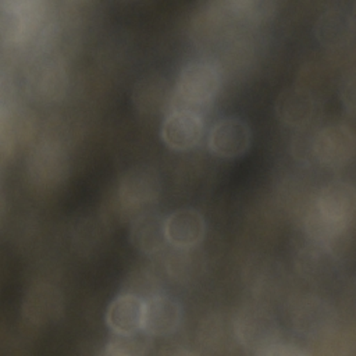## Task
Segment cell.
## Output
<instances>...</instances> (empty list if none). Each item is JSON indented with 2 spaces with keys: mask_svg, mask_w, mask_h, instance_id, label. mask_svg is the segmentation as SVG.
I'll use <instances>...</instances> for the list:
<instances>
[{
  "mask_svg": "<svg viewBox=\"0 0 356 356\" xmlns=\"http://www.w3.org/2000/svg\"><path fill=\"white\" fill-rule=\"evenodd\" d=\"M197 341L199 345L211 353L225 352L234 345H239L234 318L221 313L209 314L199 325Z\"/></svg>",
  "mask_w": 356,
  "mask_h": 356,
  "instance_id": "obj_19",
  "label": "cell"
},
{
  "mask_svg": "<svg viewBox=\"0 0 356 356\" xmlns=\"http://www.w3.org/2000/svg\"><path fill=\"white\" fill-rule=\"evenodd\" d=\"M245 281L259 299H270L278 293L284 282V270L271 257L257 256L248 261L245 267Z\"/></svg>",
  "mask_w": 356,
  "mask_h": 356,
  "instance_id": "obj_15",
  "label": "cell"
},
{
  "mask_svg": "<svg viewBox=\"0 0 356 356\" xmlns=\"http://www.w3.org/2000/svg\"><path fill=\"white\" fill-rule=\"evenodd\" d=\"M132 102L143 114L163 111L171 103L167 81L159 74L142 76L132 89Z\"/></svg>",
  "mask_w": 356,
  "mask_h": 356,
  "instance_id": "obj_21",
  "label": "cell"
},
{
  "mask_svg": "<svg viewBox=\"0 0 356 356\" xmlns=\"http://www.w3.org/2000/svg\"><path fill=\"white\" fill-rule=\"evenodd\" d=\"M26 171L32 184L53 188L63 182L68 172V154L56 139H43L28 154Z\"/></svg>",
  "mask_w": 356,
  "mask_h": 356,
  "instance_id": "obj_4",
  "label": "cell"
},
{
  "mask_svg": "<svg viewBox=\"0 0 356 356\" xmlns=\"http://www.w3.org/2000/svg\"><path fill=\"white\" fill-rule=\"evenodd\" d=\"M64 310L60 291L47 282H39L29 288L22 300V314L35 325L57 321Z\"/></svg>",
  "mask_w": 356,
  "mask_h": 356,
  "instance_id": "obj_9",
  "label": "cell"
},
{
  "mask_svg": "<svg viewBox=\"0 0 356 356\" xmlns=\"http://www.w3.org/2000/svg\"><path fill=\"white\" fill-rule=\"evenodd\" d=\"M46 4L36 0H7L0 7V36L4 44L31 42L44 28Z\"/></svg>",
  "mask_w": 356,
  "mask_h": 356,
  "instance_id": "obj_2",
  "label": "cell"
},
{
  "mask_svg": "<svg viewBox=\"0 0 356 356\" xmlns=\"http://www.w3.org/2000/svg\"><path fill=\"white\" fill-rule=\"evenodd\" d=\"M316 100L298 86L284 89L275 100L277 117L289 127L302 128L309 124L316 108Z\"/></svg>",
  "mask_w": 356,
  "mask_h": 356,
  "instance_id": "obj_17",
  "label": "cell"
},
{
  "mask_svg": "<svg viewBox=\"0 0 356 356\" xmlns=\"http://www.w3.org/2000/svg\"><path fill=\"white\" fill-rule=\"evenodd\" d=\"M334 257L335 256L325 245L309 239L303 246L298 249L295 256V266L305 278L318 280L330 271Z\"/></svg>",
  "mask_w": 356,
  "mask_h": 356,
  "instance_id": "obj_22",
  "label": "cell"
},
{
  "mask_svg": "<svg viewBox=\"0 0 356 356\" xmlns=\"http://www.w3.org/2000/svg\"><path fill=\"white\" fill-rule=\"evenodd\" d=\"M349 227L350 225L334 221L332 218L321 213L316 207V204L312 206L305 217V231L307 234V238L325 245L328 249L343 232L349 229Z\"/></svg>",
  "mask_w": 356,
  "mask_h": 356,
  "instance_id": "obj_24",
  "label": "cell"
},
{
  "mask_svg": "<svg viewBox=\"0 0 356 356\" xmlns=\"http://www.w3.org/2000/svg\"><path fill=\"white\" fill-rule=\"evenodd\" d=\"M182 318V307L171 296L159 293L145 302L142 328L153 337L172 334Z\"/></svg>",
  "mask_w": 356,
  "mask_h": 356,
  "instance_id": "obj_12",
  "label": "cell"
},
{
  "mask_svg": "<svg viewBox=\"0 0 356 356\" xmlns=\"http://www.w3.org/2000/svg\"><path fill=\"white\" fill-rule=\"evenodd\" d=\"M221 83L220 67L211 60L189 61L179 72L171 96L172 111L182 110L202 115L216 97Z\"/></svg>",
  "mask_w": 356,
  "mask_h": 356,
  "instance_id": "obj_1",
  "label": "cell"
},
{
  "mask_svg": "<svg viewBox=\"0 0 356 356\" xmlns=\"http://www.w3.org/2000/svg\"><path fill=\"white\" fill-rule=\"evenodd\" d=\"M232 14L239 25H254L275 13V3L268 0H229Z\"/></svg>",
  "mask_w": 356,
  "mask_h": 356,
  "instance_id": "obj_27",
  "label": "cell"
},
{
  "mask_svg": "<svg viewBox=\"0 0 356 356\" xmlns=\"http://www.w3.org/2000/svg\"><path fill=\"white\" fill-rule=\"evenodd\" d=\"M67 71L60 57L42 56L29 67L26 90L29 96L40 103L60 100L67 90Z\"/></svg>",
  "mask_w": 356,
  "mask_h": 356,
  "instance_id": "obj_5",
  "label": "cell"
},
{
  "mask_svg": "<svg viewBox=\"0 0 356 356\" xmlns=\"http://www.w3.org/2000/svg\"><path fill=\"white\" fill-rule=\"evenodd\" d=\"M291 321L296 332L316 338L332 327L334 312L323 299L303 296L295 302L291 312Z\"/></svg>",
  "mask_w": 356,
  "mask_h": 356,
  "instance_id": "obj_10",
  "label": "cell"
},
{
  "mask_svg": "<svg viewBox=\"0 0 356 356\" xmlns=\"http://www.w3.org/2000/svg\"><path fill=\"white\" fill-rule=\"evenodd\" d=\"M124 293H132L145 302L160 293L157 278L147 270H134L122 285Z\"/></svg>",
  "mask_w": 356,
  "mask_h": 356,
  "instance_id": "obj_28",
  "label": "cell"
},
{
  "mask_svg": "<svg viewBox=\"0 0 356 356\" xmlns=\"http://www.w3.org/2000/svg\"><path fill=\"white\" fill-rule=\"evenodd\" d=\"M314 204L334 221L350 225L356 210L355 188L343 181L330 182L320 191Z\"/></svg>",
  "mask_w": 356,
  "mask_h": 356,
  "instance_id": "obj_14",
  "label": "cell"
},
{
  "mask_svg": "<svg viewBox=\"0 0 356 356\" xmlns=\"http://www.w3.org/2000/svg\"><path fill=\"white\" fill-rule=\"evenodd\" d=\"M314 35L324 47H341L348 43L353 35V19L341 8H330L317 18Z\"/></svg>",
  "mask_w": 356,
  "mask_h": 356,
  "instance_id": "obj_20",
  "label": "cell"
},
{
  "mask_svg": "<svg viewBox=\"0 0 356 356\" xmlns=\"http://www.w3.org/2000/svg\"><path fill=\"white\" fill-rule=\"evenodd\" d=\"M355 146L352 129L343 124H334L316 132L313 156L328 168H341L352 161Z\"/></svg>",
  "mask_w": 356,
  "mask_h": 356,
  "instance_id": "obj_6",
  "label": "cell"
},
{
  "mask_svg": "<svg viewBox=\"0 0 356 356\" xmlns=\"http://www.w3.org/2000/svg\"><path fill=\"white\" fill-rule=\"evenodd\" d=\"M296 86L318 102L331 90V75L323 64L309 63L299 71Z\"/></svg>",
  "mask_w": 356,
  "mask_h": 356,
  "instance_id": "obj_26",
  "label": "cell"
},
{
  "mask_svg": "<svg viewBox=\"0 0 356 356\" xmlns=\"http://www.w3.org/2000/svg\"><path fill=\"white\" fill-rule=\"evenodd\" d=\"M204 268L203 254L193 248H175L165 260V270L171 278L179 282H189L197 278Z\"/></svg>",
  "mask_w": 356,
  "mask_h": 356,
  "instance_id": "obj_23",
  "label": "cell"
},
{
  "mask_svg": "<svg viewBox=\"0 0 356 356\" xmlns=\"http://www.w3.org/2000/svg\"><path fill=\"white\" fill-rule=\"evenodd\" d=\"M339 96L345 110L352 115L355 113V74H346L339 85Z\"/></svg>",
  "mask_w": 356,
  "mask_h": 356,
  "instance_id": "obj_30",
  "label": "cell"
},
{
  "mask_svg": "<svg viewBox=\"0 0 356 356\" xmlns=\"http://www.w3.org/2000/svg\"><path fill=\"white\" fill-rule=\"evenodd\" d=\"M145 300L121 292L115 296L106 310V324L114 332H131L142 328Z\"/></svg>",
  "mask_w": 356,
  "mask_h": 356,
  "instance_id": "obj_18",
  "label": "cell"
},
{
  "mask_svg": "<svg viewBox=\"0 0 356 356\" xmlns=\"http://www.w3.org/2000/svg\"><path fill=\"white\" fill-rule=\"evenodd\" d=\"M252 142L249 125L238 117H225L218 120L209 132V149L225 159L243 154Z\"/></svg>",
  "mask_w": 356,
  "mask_h": 356,
  "instance_id": "obj_8",
  "label": "cell"
},
{
  "mask_svg": "<svg viewBox=\"0 0 356 356\" xmlns=\"http://www.w3.org/2000/svg\"><path fill=\"white\" fill-rule=\"evenodd\" d=\"M239 345L256 355H264L280 341L278 323L268 307L261 303L245 305L234 318Z\"/></svg>",
  "mask_w": 356,
  "mask_h": 356,
  "instance_id": "obj_3",
  "label": "cell"
},
{
  "mask_svg": "<svg viewBox=\"0 0 356 356\" xmlns=\"http://www.w3.org/2000/svg\"><path fill=\"white\" fill-rule=\"evenodd\" d=\"M153 343V335L143 328L131 332H114L106 345L108 356H140L146 355Z\"/></svg>",
  "mask_w": 356,
  "mask_h": 356,
  "instance_id": "obj_25",
  "label": "cell"
},
{
  "mask_svg": "<svg viewBox=\"0 0 356 356\" xmlns=\"http://www.w3.org/2000/svg\"><path fill=\"white\" fill-rule=\"evenodd\" d=\"M203 134V118L191 111H171L161 124L163 142L172 150H189L197 145Z\"/></svg>",
  "mask_w": 356,
  "mask_h": 356,
  "instance_id": "obj_11",
  "label": "cell"
},
{
  "mask_svg": "<svg viewBox=\"0 0 356 356\" xmlns=\"http://www.w3.org/2000/svg\"><path fill=\"white\" fill-rule=\"evenodd\" d=\"M299 132L296 134V136L292 140V153L295 156V159H298L299 161H307L310 160V157L313 156V143H314V135H312L306 127L298 128Z\"/></svg>",
  "mask_w": 356,
  "mask_h": 356,
  "instance_id": "obj_29",
  "label": "cell"
},
{
  "mask_svg": "<svg viewBox=\"0 0 356 356\" xmlns=\"http://www.w3.org/2000/svg\"><path fill=\"white\" fill-rule=\"evenodd\" d=\"M129 241L143 254L159 253L167 245L165 218L156 213L138 216L131 224Z\"/></svg>",
  "mask_w": 356,
  "mask_h": 356,
  "instance_id": "obj_16",
  "label": "cell"
},
{
  "mask_svg": "<svg viewBox=\"0 0 356 356\" xmlns=\"http://www.w3.org/2000/svg\"><path fill=\"white\" fill-rule=\"evenodd\" d=\"M161 192L160 175L150 167H132L125 171L118 184V197L128 209L154 203Z\"/></svg>",
  "mask_w": 356,
  "mask_h": 356,
  "instance_id": "obj_7",
  "label": "cell"
},
{
  "mask_svg": "<svg viewBox=\"0 0 356 356\" xmlns=\"http://www.w3.org/2000/svg\"><path fill=\"white\" fill-rule=\"evenodd\" d=\"M204 232V217L196 209H178L165 218L167 242L174 248L197 246L202 242Z\"/></svg>",
  "mask_w": 356,
  "mask_h": 356,
  "instance_id": "obj_13",
  "label": "cell"
}]
</instances>
